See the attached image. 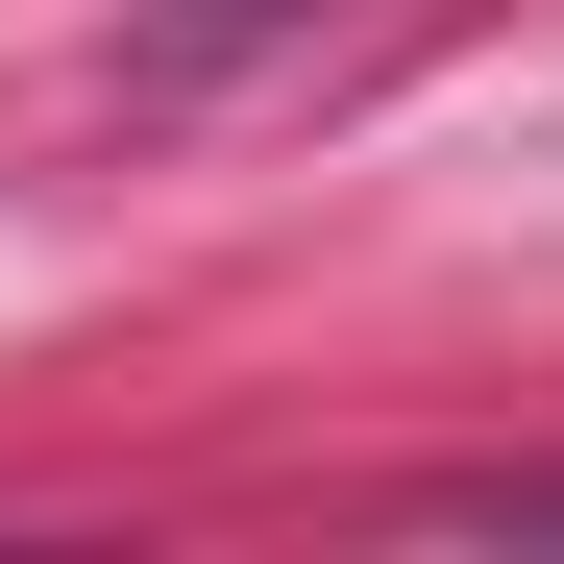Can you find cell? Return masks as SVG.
<instances>
[{"label":"cell","mask_w":564,"mask_h":564,"mask_svg":"<svg viewBox=\"0 0 564 564\" xmlns=\"http://www.w3.org/2000/svg\"><path fill=\"white\" fill-rule=\"evenodd\" d=\"M516 516H564V491H516Z\"/></svg>","instance_id":"1"}]
</instances>
